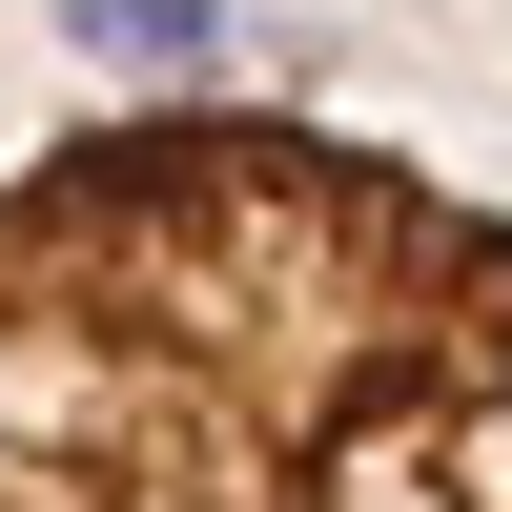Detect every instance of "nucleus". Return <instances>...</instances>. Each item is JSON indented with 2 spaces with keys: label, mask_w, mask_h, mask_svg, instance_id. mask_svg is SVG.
Listing matches in <instances>:
<instances>
[{
  "label": "nucleus",
  "mask_w": 512,
  "mask_h": 512,
  "mask_svg": "<svg viewBox=\"0 0 512 512\" xmlns=\"http://www.w3.org/2000/svg\"><path fill=\"white\" fill-rule=\"evenodd\" d=\"M62 41H82V62H123V82H205V62H226L205 0H62Z\"/></svg>",
  "instance_id": "2"
},
{
  "label": "nucleus",
  "mask_w": 512,
  "mask_h": 512,
  "mask_svg": "<svg viewBox=\"0 0 512 512\" xmlns=\"http://www.w3.org/2000/svg\"><path fill=\"white\" fill-rule=\"evenodd\" d=\"M0 512H512V226L287 103L21 144Z\"/></svg>",
  "instance_id": "1"
}]
</instances>
